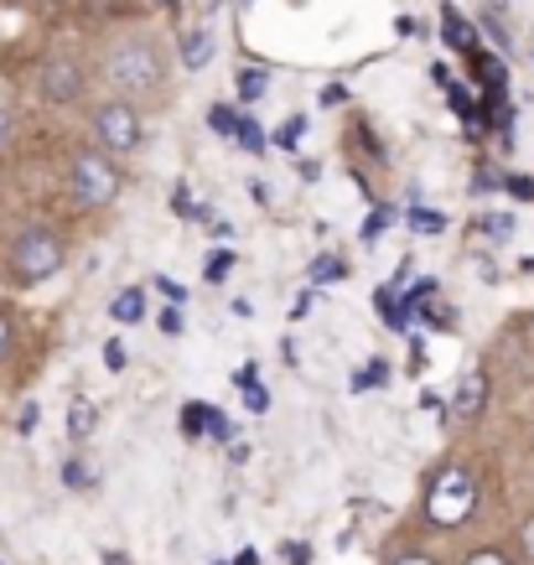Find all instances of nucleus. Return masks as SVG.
I'll use <instances>...</instances> for the list:
<instances>
[{
  "label": "nucleus",
  "mask_w": 534,
  "mask_h": 565,
  "mask_svg": "<svg viewBox=\"0 0 534 565\" xmlns=\"http://www.w3.org/2000/svg\"><path fill=\"white\" fill-rule=\"evenodd\" d=\"M472 509H478V482H472V472L457 462L441 467L431 478V488H426V519H431L436 530H457V524L472 519Z\"/></svg>",
  "instance_id": "f257e3e1"
},
{
  "label": "nucleus",
  "mask_w": 534,
  "mask_h": 565,
  "mask_svg": "<svg viewBox=\"0 0 534 565\" xmlns=\"http://www.w3.org/2000/svg\"><path fill=\"white\" fill-rule=\"evenodd\" d=\"M109 84L120 88L125 99H151L161 88V52L151 42H125L109 52Z\"/></svg>",
  "instance_id": "f03ea898"
},
{
  "label": "nucleus",
  "mask_w": 534,
  "mask_h": 565,
  "mask_svg": "<svg viewBox=\"0 0 534 565\" xmlns=\"http://www.w3.org/2000/svg\"><path fill=\"white\" fill-rule=\"evenodd\" d=\"M57 270H63V239L52 228L17 234V244H11V275H17L21 286H36V280H47Z\"/></svg>",
  "instance_id": "7ed1b4c3"
},
{
  "label": "nucleus",
  "mask_w": 534,
  "mask_h": 565,
  "mask_svg": "<svg viewBox=\"0 0 534 565\" xmlns=\"http://www.w3.org/2000/svg\"><path fill=\"white\" fill-rule=\"evenodd\" d=\"M68 182H73V198L84 207H109L120 198V172H115V161L104 151H78L68 167Z\"/></svg>",
  "instance_id": "20e7f679"
},
{
  "label": "nucleus",
  "mask_w": 534,
  "mask_h": 565,
  "mask_svg": "<svg viewBox=\"0 0 534 565\" xmlns=\"http://www.w3.org/2000/svg\"><path fill=\"white\" fill-rule=\"evenodd\" d=\"M94 136H99L104 156H125L140 146V115L130 99H115V104H99L94 115Z\"/></svg>",
  "instance_id": "39448f33"
},
{
  "label": "nucleus",
  "mask_w": 534,
  "mask_h": 565,
  "mask_svg": "<svg viewBox=\"0 0 534 565\" xmlns=\"http://www.w3.org/2000/svg\"><path fill=\"white\" fill-rule=\"evenodd\" d=\"M84 94V68L73 57H47L42 63V99L47 104H73Z\"/></svg>",
  "instance_id": "423d86ee"
},
{
  "label": "nucleus",
  "mask_w": 534,
  "mask_h": 565,
  "mask_svg": "<svg viewBox=\"0 0 534 565\" xmlns=\"http://www.w3.org/2000/svg\"><path fill=\"white\" fill-rule=\"evenodd\" d=\"M451 411H457V420H478V415L488 411V374L483 369H467V374L457 379V399H451Z\"/></svg>",
  "instance_id": "0eeeda50"
},
{
  "label": "nucleus",
  "mask_w": 534,
  "mask_h": 565,
  "mask_svg": "<svg viewBox=\"0 0 534 565\" xmlns=\"http://www.w3.org/2000/svg\"><path fill=\"white\" fill-rule=\"evenodd\" d=\"M109 317H115V322H140V317H146V291H140V286L120 291L109 301Z\"/></svg>",
  "instance_id": "6e6552de"
},
{
  "label": "nucleus",
  "mask_w": 534,
  "mask_h": 565,
  "mask_svg": "<svg viewBox=\"0 0 534 565\" xmlns=\"http://www.w3.org/2000/svg\"><path fill=\"white\" fill-rule=\"evenodd\" d=\"M94 426H99V411H94L88 399H73L68 405V436L73 441H84V436H94Z\"/></svg>",
  "instance_id": "1a4fd4ad"
},
{
  "label": "nucleus",
  "mask_w": 534,
  "mask_h": 565,
  "mask_svg": "<svg viewBox=\"0 0 534 565\" xmlns=\"http://www.w3.org/2000/svg\"><path fill=\"white\" fill-rule=\"evenodd\" d=\"M441 36H447L457 52H472V42H478V36H472V26H467L457 11H441Z\"/></svg>",
  "instance_id": "9d476101"
},
{
  "label": "nucleus",
  "mask_w": 534,
  "mask_h": 565,
  "mask_svg": "<svg viewBox=\"0 0 534 565\" xmlns=\"http://www.w3.org/2000/svg\"><path fill=\"white\" fill-rule=\"evenodd\" d=\"M207 57H213V36H207V32H188V36H182V63H188V68H203Z\"/></svg>",
  "instance_id": "9b49d317"
},
{
  "label": "nucleus",
  "mask_w": 534,
  "mask_h": 565,
  "mask_svg": "<svg viewBox=\"0 0 534 565\" xmlns=\"http://www.w3.org/2000/svg\"><path fill=\"white\" fill-rule=\"evenodd\" d=\"M207 415H213V405H203V399L182 405V430H188V436H203V430H207Z\"/></svg>",
  "instance_id": "f8f14e48"
},
{
  "label": "nucleus",
  "mask_w": 534,
  "mask_h": 565,
  "mask_svg": "<svg viewBox=\"0 0 534 565\" xmlns=\"http://www.w3.org/2000/svg\"><path fill=\"white\" fill-rule=\"evenodd\" d=\"M265 94V68H239V99L255 104Z\"/></svg>",
  "instance_id": "ddd939ff"
},
{
  "label": "nucleus",
  "mask_w": 534,
  "mask_h": 565,
  "mask_svg": "<svg viewBox=\"0 0 534 565\" xmlns=\"http://www.w3.org/2000/svg\"><path fill=\"white\" fill-rule=\"evenodd\" d=\"M234 136H239V146H244L249 156L265 151V136H259V125H255V120H239V125H234Z\"/></svg>",
  "instance_id": "4468645a"
},
{
  "label": "nucleus",
  "mask_w": 534,
  "mask_h": 565,
  "mask_svg": "<svg viewBox=\"0 0 534 565\" xmlns=\"http://www.w3.org/2000/svg\"><path fill=\"white\" fill-rule=\"evenodd\" d=\"M207 125H213L218 136H234V125H239V115H234L228 104H213V109H207Z\"/></svg>",
  "instance_id": "2eb2a0df"
},
{
  "label": "nucleus",
  "mask_w": 534,
  "mask_h": 565,
  "mask_svg": "<svg viewBox=\"0 0 534 565\" xmlns=\"http://www.w3.org/2000/svg\"><path fill=\"white\" fill-rule=\"evenodd\" d=\"M467 565H514V561H509L503 550L488 545V550H472V555H467Z\"/></svg>",
  "instance_id": "dca6fc26"
},
{
  "label": "nucleus",
  "mask_w": 534,
  "mask_h": 565,
  "mask_svg": "<svg viewBox=\"0 0 534 565\" xmlns=\"http://www.w3.org/2000/svg\"><path fill=\"white\" fill-rule=\"evenodd\" d=\"M483 78H488V88H493V94H503V78H509V73H503L499 57H483Z\"/></svg>",
  "instance_id": "f3484780"
},
{
  "label": "nucleus",
  "mask_w": 534,
  "mask_h": 565,
  "mask_svg": "<svg viewBox=\"0 0 534 565\" xmlns=\"http://www.w3.org/2000/svg\"><path fill=\"white\" fill-rule=\"evenodd\" d=\"M156 291L167 296V301H182V296H188V286H182V280H172V275H156Z\"/></svg>",
  "instance_id": "a211bd4d"
},
{
  "label": "nucleus",
  "mask_w": 534,
  "mask_h": 565,
  "mask_svg": "<svg viewBox=\"0 0 534 565\" xmlns=\"http://www.w3.org/2000/svg\"><path fill=\"white\" fill-rule=\"evenodd\" d=\"M11 343H17V322H11V311L0 307V353H11Z\"/></svg>",
  "instance_id": "6ab92c4d"
},
{
  "label": "nucleus",
  "mask_w": 534,
  "mask_h": 565,
  "mask_svg": "<svg viewBox=\"0 0 534 565\" xmlns=\"http://www.w3.org/2000/svg\"><path fill=\"white\" fill-rule=\"evenodd\" d=\"M519 550H524V561L534 565V514L524 519V524H519Z\"/></svg>",
  "instance_id": "aec40b11"
},
{
  "label": "nucleus",
  "mask_w": 534,
  "mask_h": 565,
  "mask_svg": "<svg viewBox=\"0 0 534 565\" xmlns=\"http://www.w3.org/2000/svg\"><path fill=\"white\" fill-rule=\"evenodd\" d=\"M338 275H343L338 259H317V265H311V280H338Z\"/></svg>",
  "instance_id": "412c9836"
},
{
  "label": "nucleus",
  "mask_w": 534,
  "mask_h": 565,
  "mask_svg": "<svg viewBox=\"0 0 534 565\" xmlns=\"http://www.w3.org/2000/svg\"><path fill=\"white\" fill-rule=\"evenodd\" d=\"M104 369H109V374H120L125 369V348L120 343H104Z\"/></svg>",
  "instance_id": "4be33fe9"
},
{
  "label": "nucleus",
  "mask_w": 534,
  "mask_h": 565,
  "mask_svg": "<svg viewBox=\"0 0 534 565\" xmlns=\"http://www.w3.org/2000/svg\"><path fill=\"white\" fill-rule=\"evenodd\" d=\"M384 379H389V374H384V363L374 359V363H369V374H359V379H353V390H363V384H384Z\"/></svg>",
  "instance_id": "5701e85b"
},
{
  "label": "nucleus",
  "mask_w": 534,
  "mask_h": 565,
  "mask_svg": "<svg viewBox=\"0 0 534 565\" xmlns=\"http://www.w3.org/2000/svg\"><path fill=\"white\" fill-rule=\"evenodd\" d=\"M63 482H68V488H88V472L78 462H68V467H63Z\"/></svg>",
  "instance_id": "b1692460"
},
{
  "label": "nucleus",
  "mask_w": 534,
  "mask_h": 565,
  "mask_svg": "<svg viewBox=\"0 0 534 565\" xmlns=\"http://www.w3.org/2000/svg\"><path fill=\"white\" fill-rule=\"evenodd\" d=\"M395 565H436L426 550H405V555H395Z\"/></svg>",
  "instance_id": "393cba45"
},
{
  "label": "nucleus",
  "mask_w": 534,
  "mask_h": 565,
  "mask_svg": "<svg viewBox=\"0 0 534 565\" xmlns=\"http://www.w3.org/2000/svg\"><path fill=\"white\" fill-rule=\"evenodd\" d=\"M488 234H514V218H509V213H499V218H488Z\"/></svg>",
  "instance_id": "a878e982"
},
{
  "label": "nucleus",
  "mask_w": 534,
  "mask_h": 565,
  "mask_svg": "<svg viewBox=\"0 0 534 565\" xmlns=\"http://www.w3.org/2000/svg\"><path fill=\"white\" fill-rule=\"evenodd\" d=\"M410 223H415V228H441V218H436V213H426V207H415Z\"/></svg>",
  "instance_id": "bb28decb"
},
{
  "label": "nucleus",
  "mask_w": 534,
  "mask_h": 565,
  "mask_svg": "<svg viewBox=\"0 0 534 565\" xmlns=\"http://www.w3.org/2000/svg\"><path fill=\"white\" fill-rule=\"evenodd\" d=\"M301 130H307V120H291L286 130H280V146H296V140H301Z\"/></svg>",
  "instance_id": "cd10ccee"
},
{
  "label": "nucleus",
  "mask_w": 534,
  "mask_h": 565,
  "mask_svg": "<svg viewBox=\"0 0 534 565\" xmlns=\"http://www.w3.org/2000/svg\"><path fill=\"white\" fill-rule=\"evenodd\" d=\"M509 192H514V198H534V182L530 177H509Z\"/></svg>",
  "instance_id": "c85d7f7f"
},
{
  "label": "nucleus",
  "mask_w": 534,
  "mask_h": 565,
  "mask_svg": "<svg viewBox=\"0 0 534 565\" xmlns=\"http://www.w3.org/2000/svg\"><path fill=\"white\" fill-rule=\"evenodd\" d=\"M207 436H218V441H224V436H228V420H224V415H218V411L207 415Z\"/></svg>",
  "instance_id": "c756f323"
},
{
  "label": "nucleus",
  "mask_w": 534,
  "mask_h": 565,
  "mask_svg": "<svg viewBox=\"0 0 534 565\" xmlns=\"http://www.w3.org/2000/svg\"><path fill=\"white\" fill-rule=\"evenodd\" d=\"M161 332H167V338H177V332H182V317H177V311H161Z\"/></svg>",
  "instance_id": "7c9ffc66"
},
{
  "label": "nucleus",
  "mask_w": 534,
  "mask_h": 565,
  "mask_svg": "<svg viewBox=\"0 0 534 565\" xmlns=\"http://www.w3.org/2000/svg\"><path fill=\"white\" fill-rule=\"evenodd\" d=\"M244 399H249V411H265V390H259V384H249V390H244Z\"/></svg>",
  "instance_id": "2f4dec72"
},
{
  "label": "nucleus",
  "mask_w": 534,
  "mask_h": 565,
  "mask_svg": "<svg viewBox=\"0 0 534 565\" xmlns=\"http://www.w3.org/2000/svg\"><path fill=\"white\" fill-rule=\"evenodd\" d=\"M228 265H234V255H218V259H213V265H207V275L218 280V275H228Z\"/></svg>",
  "instance_id": "473e14b6"
},
{
  "label": "nucleus",
  "mask_w": 534,
  "mask_h": 565,
  "mask_svg": "<svg viewBox=\"0 0 534 565\" xmlns=\"http://www.w3.org/2000/svg\"><path fill=\"white\" fill-rule=\"evenodd\" d=\"M104 565H130V561H125V555H109V561H104Z\"/></svg>",
  "instance_id": "72a5a7b5"
},
{
  "label": "nucleus",
  "mask_w": 534,
  "mask_h": 565,
  "mask_svg": "<svg viewBox=\"0 0 534 565\" xmlns=\"http://www.w3.org/2000/svg\"><path fill=\"white\" fill-rule=\"evenodd\" d=\"M6 130H11V120H6V115H0V140H6Z\"/></svg>",
  "instance_id": "f704fd0d"
},
{
  "label": "nucleus",
  "mask_w": 534,
  "mask_h": 565,
  "mask_svg": "<svg viewBox=\"0 0 534 565\" xmlns=\"http://www.w3.org/2000/svg\"><path fill=\"white\" fill-rule=\"evenodd\" d=\"M218 565H224V561H218Z\"/></svg>",
  "instance_id": "c9c22d12"
}]
</instances>
